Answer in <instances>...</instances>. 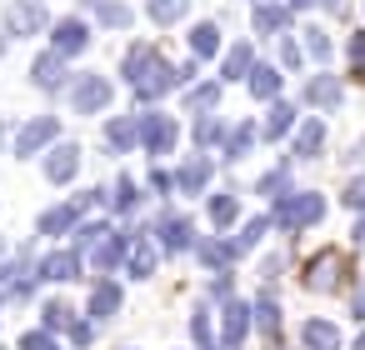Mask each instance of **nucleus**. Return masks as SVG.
I'll use <instances>...</instances> for the list:
<instances>
[{
  "label": "nucleus",
  "instance_id": "obj_1",
  "mask_svg": "<svg viewBox=\"0 0 365 350\" xmlns=\"http://www.w3.org/2000/svg\"><path fill=\"white\" fill-rule=\"evenodd\" d=\"M325 215V200L320 195H285L280 205H275V225L280 230H305V225H315Z\"/></svg>",
  "mask_w": 365,
  "mask_h": 350
},
{
  "label": "nucleus",
  "instance_id": "obj_2",
  "mask_svg": "<svg viewBox=\"0 0 365 350\" xmlns=\"http://www.w3.org/2000/svg\"><path fill=\"white\" fill-rule=\"evenodd\" d=\"M340 270H345V255H340V250H320V255L305 265V285L320 290V295H330V290L340 285Z\"/></svg>",
  "mask_w": 365,
  "mask_h": 350
},
{
  "label": "nucleus",
  "instance_id": "obj_3",
  "mask_svg": "<svg viewBox=\"0 0 365 350\" xmlns=\"http://www.w3.org/2000/svg\"><path fill=\"white\" fill-rule=\"evenodd\" d=\"M71 101H76V115H96V110L110 105V81L106 76H81L76 91H71Z\"/></svg>",
  "mask_w": 365,
  "mask_h": 350
},
{
  "label": "nucleus",
  "instance_id": "obj_4",
  "mask_svg": "<svg viewBox=\"0 0 365 350\" xmlns=\"http://www.w3.org/2000/svg\"><path fill=\"white\" fill-rule=\"evenodd\" d=\"M180 81H185V71H170V66H165V61L155 56V61H150V71H145V76L135 81V91H140L145 101H160V96H170V91H175Z\"/></svg>",
  "mask_w": 365,
  "mask_h": 350
},
{
  "label": "nucleus",
  "instance_id": "obj_5",
  "mask_svg": "<svg viewBox=\"0 0 365 350\" xmlns=\"http://www.w3.org/2000/svg\"><path fill=\"white\" fill-rule=\"evenodd\" d=\"M140 140H145L150 155H170V145H175V120H170V115H145Z\"/></svg>",
  "mask_w": 365,
  "mask_h": 350
},
{
  "label": "nucleus",
  "instance_id": "obj_6",
  "mask_svg": "<svg viewBox=\"0 0 365 350\" xmlns=\"http://www.w3.org/2000/svg\"><path fill=\"white\" fill-rule=\"evenodd\" d=\"M56 130H61V125H56V115H41V120H31V125L16 135V155H36L41 145H51V140H56Z\"/></svg>",
  "mask_w": 365,
  "mask_h": 350
},
{
  "label": "nucleus",
  "instance_id": "obj_7",
  "mask_svg": "<svg viewBox=\"0 0 365 350\" xmlns=\"http://www.w3.org/2000/svg\"><path fill=\"white\" fill-rule=\"evenodd\" d=\"M81 265H86V260H81V250H56V255H46V260L36 265V270H41L36 280H76V275H81Z\"/></svg>",
  "mask_w": 365,
  "mask_h": 350
},
{
  "label": "nucleus",
  "instance_id": "obj_8",
  "mask_svg": "<svg viewBox=\"0 0 365 350\" xmlns=\"http://www.w3.org/2000/svg\"><path fill=\"white\" fill-rule=\"evenodd\" d=\"M6 26H11V36H36L46 26V11L36 6V0H16V6L6 11Z\"/></svg>",
  "mask_w": 365,
  "mask_h": 350
},
{
  "label": "nucleus",
  "instance_id": "obj_9",
  "mask_svg": "<svg viewBox=\"0 0 365 350\" xmlns=\"http://www.w3.org/2000/svg\"><path fill=\"white\" fill-rule=\"evenodd\" d=\"M130 240H135V235H106V240L96 245V255H91L96 270H115L120 260H130Z\"/></svg>",
  "mask_w": 365,
  "mask_h": 350
},
{
  "label": "nucleus",
  "instance_id": "obj_10",
  "mask_svg": "<svg viewBox=\"0 0 365 350\" xmlns=\"http://www.w3.org/2000/svg\"><path fill=\"white\" fill-rule=\"evenodd\" d=\"M76 165H81V145H56L51 160H46V175H51L56 185H66V180L76 175Z\"/></svg>",
  "mask_w": 365,
  "mask_h": 350
},
{
  "label": "nucleus",
  "instance_id": "obj_11",
  "mask_svg": "<svg viewBox=\"0 0 365 350\" xmlns=\"http://www.w3.org/2000/svg\"><path fill=\"white\" fill-rule=\"evenodd\" d=\"M91 46V31L81 26V21H61L56 26V56H76V51H86Z\"/></svg>",
  "mask_w": 365,
  "mask_h": 350
},
{
  "label": "nucleus",
  "instance_id": "obj_12",
  "mask_svg": "<svg viewBox=\"0 0 365 350\" xmlns=\"http://www.w3.org/2000/svg\"><path fill=\"white\" fill-rule=\"evenodd\" d=\"M61 76H66V56H56V51L31 66V81H36L41 91H61Z\"/></svg>",
  "mask_w": 365,
  "mask_h": 350
},
{
  "label": "nucleus",
  "instance_id": "obj_13",
  "mask_svg": "<svg viewBox=\"0 0 365 350\" xmlns=\"http://www.w3.org/2000/svg\"><path fill=\"white\" fill-rule=\"evenodd\" d=\"M125 265H130V275H140V280H145V275H155V235H135V240H130V260H125Z\"/></svg>",
  "mask_w": 365,
  "mask_h": 350
},
{
  "label": "nucleus",
  "instance_id": "obj_14",
  "mask_svg": "<svg viewBox=\"0 0 365 350\" xmlns=\"http://www.w3.org/2000/svg\"><path fill=\"white\" fill-rule=\"evenodd\" d=\"M300 340H305V350H340V330L330 320H305Z\"/></svg>",
  "mask_w": 365,
  "mask_h": 350
},
{
  "label": "nucleus",
  "instance_id": "obj_15",
  "mask_svg": "<svg viewBox=\"0 0 365 350\" xmlns=\"http://www.w3.org/2000/svg\"><path fill=\"white\" fill-rule=\"evenodd\" d=\"M305 101L320 105V110H335V105H340V81H335V76H315V81L305 86Z\"/></svg>",
  "mask_w": 365,
  "mask_h": 350
},
{
  "label": "nucleus",
  "instance_id": "obj_16",
  "mask_svg": "<svg viewBox=\"0 0 365 350\" xmlns=\"http://www.w3.org/2000/svg\"><path fill=\"white\" fill-rule=\"evenodd\" d=\"M155 235H160L165 250H185V245H190V220H180V215H160Z\"/></svg>",
  "mask_w": 365,
  "mask_h": 350
},
{
  "label": "nucleus",
  "instance_id": "obj_17",
  "mask_svg": "<svg viewBox=\"0 0 365 350\" xmlns=\"http://www.w3.org/2000/svg\"><path fill=\"white\" fill-rule=\"evenodd\" d=\"M115 310H120V285L101 280V285L91 290V315H96V320H110Z\"/></svg>",
  "mask_w": 365,
  "mask_h": 350
},
{
  "label": "nucleus",
  "instance_id": "obj_18",
  "mask_svg": "<svg viewBox=\"0 0 365 350\" xmlns=\"http://www.w3.org/2000/svg\"><path fill=\"white\" fill-rule=\"evenodd\" d=\"M250 315H255V310H250V305H240V300H230V305H225V340H230V345H240V340L250 335Z\"/></svg>",
  "mask_w": 365,
  "mask_h": 350
},
{
  "label": "nucleus",
  "instance_id": "obj_19",
  "mask_svg": "<svg viewBox=\"0 0 365 350\" xmlns=\"http://www.w3.org/2000/svg\"><path fill=\"white\" fill-rule=\"evenodd\" d=\"M76 215H81V205H56V210H46V215H41V235H66V230L76 225Z\"/></svg>",
  "mask_w": 365,
  "mask_h": 350
},
{
  "label": "nucleus",
  "instance_id": "obj_20",
  "mask_svg": "<svg viewBox=\"0 0 365 350\" xmlns=\"http://www.w3.org/2000/svg\"><path fill=\"white\" fill-rule=\"evenodd\" d=\"M135 135H140V125H135L130 115H120V120H110V125H106L110 150H130V145H135Z\"/></svg>",
  "mask_w": 365,
  "mask_h": 350
},
{
  "label": "nucleus",
  "instance_id": "obj_21",
  "mask_svg": "<svg viewBox=\"0 0 365 350\" xmlns=\"http://www.w3.org/2000/svg\"><path fill=\"white\" fill-rule=\"evenodd\" d=\"M320 145H325V125H320V120H305V125H300V135H295V155H300V160H310Z\"/></svg>",
  "mask_w": 365,
  "mask_h": 350
},
{
  "label": "nucleus",
  "instance_id": "obj_22",
  "mask_svg": "<svg viewBox=\"0 0 365 350\" xmlns=\"http://www.w3.org/2000/svg\"><path fill=\"white\" fill-rule=\"evenodd\" d=\"M235 215H240V195H235V190H220V195L210 200V220H215V225L225 230V225H230Z\"/></svg>",
  "mask_w": 365,
  "mask_h": 350
},
{
  "label": "nucleus",
  "instance_id": "obj_23",
  "mask_svg": "<svg viewBox=\"0 0 365 350\" xmlns=\"http://www.w3.org/2000/svg\"><path fill=\"white\" fill-rule=\"evenodd\" d=\"M195 255H200L210 270H225V265H235V250H230V245H220V240H200V245H195Z\"/></svg>",
  "mask_w": 365,
  "mask_h": 350
},
{
  "label": "nucleus",
  "instance_id": "obj_24",
  "mask_svg": "<svg viewBox=\"0 0 365 350\" xmlns=\"http://www.w3.org/2000/svg\"><path fill=\"white\" fill-rule=\"evenodd\" d=\"M215 46H220V31H215V26H195V31H190V56H195V61L215 56Z\"/></svg>",
  "mask_w": 365,
  "mask_h": 350
},
{
  "label": "nucleus",
  "instance_id": "obj_25",
  "mask_svg": "<svg viewBox=\"0 0 365 350\" xmlns=\"http://www.w3.org/2000/svg\"><path fill=\"white\" fill-rule=\"evenodd\" d=\"M290 125H295V110L275 101V105H270V115H265V135H270V140H280V135H290Z\"/></svg>",
  "mask_w": 365,
  "mask_h": 350
},
{
  "label": "nucleus",
  "instance_id": "obj_26",
  "mask_svg": "<svg viewBox=\"0 0 365 350\" xmlns=\"http://www.w3.org/2000/svg\"><path fill=\"white\" fill-rule=\"evenodd\" d=\"M205 180H210V160H190V165L175 175V185H180V190H190V195H195V190H205Z\"/></svg>",
  "mask_w": 365,
  "mask_h": 350
},
{
  "label": "nucleus",
  "instance_id": "obj_27",
  "mask_svg": "<svg viewBox=\"0 0 365 350\" xmlns=\"http://www.w3.org/2000/svg\"><path fill=\"white\" fill-rule=\"evenodd\" d=\"M285 21H290V11H285V6H260V11H255V31H260V36L285 31Z\"/></svg>",
  "mask_w": 365,
  "mask_h": 350
},
{
  "label": "nucleus",
  "instance_id": "obj_28",
  "mask_svg": "<svg viewBox=\"0 0 365 350\" xmlns=\"http://www.w3.org/2000/svg\"><path fill=\"white\" fill-rule=\"evenodd\" d=\"M250 91H255L260 101H270V96L280 91V76H275V66H255V71H250Z\"/></svg>",
  "mask_w": 365,
  "mask_h": 350
},
{
  "label": "nucleus",
  "instance_id": "obj_29",
  "mask_svg": "<svg viewBox=\"0 0 365 350\" xmlns=\"http://www.w3.org/2000/svg\"><path fill=\"white\" fill-rule=\"evenodd\" d=\"M250 145H255V125H235V130L225 135V160H240Z\"/></svg>",
  "mask_w": 365,
  "mask_h": 350
},
{
  "label": "nucleus",
  "instance_id": "obj_30",
  "mask_svg": "<svg viewBox=\"0 0 365 350\" xmlns=\"http://www.w3.org/2000/svg\"><path fill=\"white\" fill-rule=\"evenodd\" d=\"M185 6H190V0H150V21L155 26H170V21L185 16Z\"/></svg>",
  "mask_w": 365,
  "mask_h": 350
},
{
  "label": "nucleus",
  "instance_id": "obj_31",
  "mask_svg": "<svg viewBox=\"0 0 365 350\" xmlns=\"http://www.w3.org/2000/svg\"><path fill=\"white\" fill-rule=\"evenodd\" d=\"M265 230H270V220H250V225H245V230H240V235L230 240V250H235V255H245V250H255Z\"/></svg>",
  "mask_w": 365,
  "mask_h": 350
},
{
  "label": "nucleus",
  "instance_id": "obj_32",
  "mask_svg": "<svg viewBox=\"0 0 365 350\" xmlns=\"http://www.w3.org/2000/svg\"><path fill=\"white\" fill-rule=\"evenodd\" d=\"M255 325H260L265 335H275V330H280V305H275L270 295H260V300H255Z\"/></svg>",
  "mask_w": 365,
  "mask_h": 350
},
{
  "label": "nucleus",
  "instance_id": "obj_33",
  "mask_svg": "<svg viewBox=\"0 0 365 350\" xmlns=\"http://www.w3.org/2000/svg\"><path fill=\"white\" fill-rule=\"evenodd\" d=\"M150 61H155V51H150V46H135V51L125 56V81H140V76L150 71Z\"/></svg>",
  "mask_w": 365,
  "mask_h": 350
},
{
  "label": "nucleus",
  "instance_id": "obj_34",
  "mask_svg": "<svg viewBox=\"0 0 365 350\" xmlns=\"http://www.w3.org/2000/svg\"><path fill=\"white\" fill-rule=\"evenodd\" d=\"M255 66H250V46H235L230 56H225V81H240V76H250Z\"/></svg>",
  "mask_w": 365,
  "mask_h": 350
},
{
  "label": "nucleus",
  "instance_id": "obj_35",
  "mask_svg": "<svg viewBox=\"0 0 365 350\" xmlns=\"http://www.w3.org/2000/svg\"><path fill=\"white\" fill-rule=\"evenodd\" d=\"M285 185H290V175H285V165H280V170H270V175L260 180V195H270V200H285Z\"/></svg>",
  "mask_w": 365,
  "mask_h": 350
},
{
  "label": "nucleus",
  "instance_id": "obj_36",
  "mask_svg": "<svg viewBox=\"0 0 365 350\" xmlns=\"http://www.w3.org/2000/svg\"><path fill=\"white\" fill-rule=\"evenodd\" d=\"M96 6H101V21L106 26H130V11L120 6V0H96Z\"/></svg>",
  "mask_w": 365,
  "mask_h": 350
},
{
  "label": "nucleus",
  "instance_id": "obj_37",
  "mask_svg": "<svg viewBox=\"0 0 365 350\" xmlns=\"http://www.w3.org/2000/svg\"><path fill=\"white\" fill-rule=\"evenodd\" d=\"M215 101H220V86H200V91H190V110H215Z\"/></svg>",
  "mask_w": 365,
  "mask_h": 350
},
{
  "label": "nucleus",
  "instance_id": "obj_38",
  "mask_svg": "<svg viewBox=\"0 0 365 350\" xmlns=\"http://www.w3.org/2000/svg\"><path fill=\"white\" fill-rule=\"evenodd\" d=\"M106 235H110V230H106L101 220H91V225H81V230H76V250H81V245H101Z\"/></svg>",
  "mask_w": 365,
  "mask_h": 350
},
{
  "label": "nucleus",
  "instance_id": "obj_39",
  "mask_svg": "<svg viewBox=\"0 0 365 350\" xmlns=\"http://www.w3.org/2000/svg\"><path fill=\"white\" fill-rule=\"evenodd\" d=\"M110 200H115V210H135V200H140V195H135V180H120Z\"/></svg>",
  "mask_w": 365,
  "mask_h": 350
},
{
  "label": "nucleus",
  "instance_id": "obj_40",
  "mask_svg": "<svg viewBox=\"0 0 365 350\" xmlns=\"http://www.w3.org/2000/svg\"><path fill=\"white\" fill-rule=\"evenodd\" d=\"M215 135H220V120H215V115H200V125H195V145H210Z\"/></svg>",
  "mask_w": 365,
  "mask_h": 350
},
{
  "label": "nucleus",
  "instance_id": "obj_41",
  "mask_svg": "<svg viewBox=\"0 0 365 350\" xmlns=\"http://www.w3.org/2000/svg\"><path fill=\"white\" fill-rule=\"evenodd\" d=\"M46 325H66V330H71V325H76L71 305H61V300H56V305H46Z\"/></svg>",
  "mask_w": 365,
  "mask_h": 350
},
{
  "label": "nucleus",
  "instance_id": "obj_42",
  "mask_svg": "<svg viewBox=\"0 0 365 350\" xmlns=\"http://www.w3.org/2000/svg\"><path fill=\"white\" fill-rule=\"evenodd\" d=\"M345 205H350V210H365V175H355V180L345 185Z\"/></svg>",
  "mask_w": 365,
  "mask_h": 350
},
{
  "label": "nucleus",
  "instance_id": "obj_43",
  "mask_svg": "<svg viewBox=\"0 0 365 350\" xmlns=\"http://www.w3.org/2000/svg\"><path fill=\"white\" fill-rule=\"evenodd\" d=\"M350 61H355V81H365V36H350Z\"/></svg>",
  "mask_w": 365,
  "mask_h": 350
},
{
  "label": "nucleus",
  "instance_id": "obj_44",
  "mask_svg": "<svg viewBox=\"0 0 365 350\" xmlns=\"http://www.w3.org/2000/svg\"><path fill=\"white\" fill-rule=\"evenodd\" d=\"M21 350H61V345H56V340H51L46 330H31V335L21 340Z\"/></svg>",
  "mask_w": 365,
  "mask_h": 350
},
{
  "label": "nucleus",
  "instance_id": "obj_45",
  "mask_svg": "<svg viewBox=\"0 0 365 350\" xmlns=\"http://www.w3.org/2000/svg\"><path fill=\"white\" fill-rule=\"evenodd\" d=\"M190 330H195V340H200V345L210 350V315H205V310H195V320H190Z\"/></svg>",
  "mask_w": 365,
  "mask_h": 350
},
{
  "label": "nucleus",
  "instance_id": "obj_46",
  "mask_svg": "<svg viewBox=\"0 0 365 350\" xmlns=\"http://www.w3.org/2000/svg\"><path fill=\"white\" fill-rule=\"evenodd\" d=\"M305 46H310V56H315V61H325V56H330V41H325V36H315V31L305 36Z\"/></svg>",
  "mask_w": 365,
  "mask_h": 350
},
{
  "label": "nucleus",
  "instance_id": "obj_47",
  "mask_svg": "<svg viewBox=\"0 0 365 350\" xmlns=\"http://www.w3.org/2000/svg\"><path fill=\"white\" fill-rule=\"evenodd\" d=\"M71 340H76V345H91L96 330H91V325H71Z\"/></svg>",
  "mask_w": 365,
  "mask_h": 350
},
{
  "label": "nucleus",
  "instance_id": "obj_48",
  "mask_svg": "<svg viewBox=\"0 0 365 350\" xmlns=\"http://www.w3.org/2000/svg\"><path fill=\"white\" fill-rule=\"evenodd\" d=\"M16 275H21L16 265H0V295H6V290H11V280H16Z\"/></svg>",
  "mask_w": 365,
  "mask_h": 350
},
{
  "label": "nucleus",
  "instance_id": "obj_49",
  "mask_svg": "<svg viewBox=\"0 0 365 350\" xmlns=\"http://www.w3.org/2000/svg\"><path fill=\"white\" fill-rule=\"evenodd\" d=\"M355 315H360V320H365V285H360V290H355Z\"/></svg>",
  "mask_w": 365,
  "mask_h": 350
},
{
  "label": "nucleus",
  "instance_id": "obj_50",
  "mask_svg": "<svg viewBox=\"0 0 365 350\" xmlns=\"http://www.w3.org/2000/svg\"><path fill=\"white\" fill-rule=\"evenodd\" d=\"M355 245H365V220H360V225H355Z\"/></svg>",
  "mask_w": 365,
  "mask_h": 350
},
{
  "label": "nucleus",
  "instance_id": "obj_51",
  "mask_svg": "<svg viewBox=\"0 0 365 350\" xmlns=\"http://www.w3.org/2000/svg\"><path fill=\"white\" fill-rule=\"evenodd\" d=\"M290 6H295V11H305V6H310V0H290Z\"/></svg>",
  "mask_w": 365,
  "mask_h": 350
},
{
  "label": "nucleus",
  "instance_id": "obj_52",
  "mask_svg": "<svg viewBox=\"0 0 365 350\" xmlns=\"http://www.w3.org/2000/svg\"><path fill=\"white\" fill-rule=\"evenodd\" d=\"M355 350H365V335H360V340H355Z\"/></svg>",
  "mask_w": 365,
  "mask_h": 350
},
{
  "label": "nucleus",
  "instance_id": "obj_53",
  "mask_svg": "<svg viewBox=\"0 0 365 350\" xmlns=\"http://www.w3.org/2000/svg\"><path fill=\"white\" fill-rule=\"evenodd\" d=\"M260 6H270V0H260Z\"/></svg>",
  "mask_w": 365,
  "mask_h": 350
},
{
  "label": "nucleus",
  "instance_id": "obj_54",
  "mask_svg": "<svg viewBox=\"0 0 365 350\" xmlns=\"http://www.w3.org/2000/svg\"><path fill=\"white\" fill-rule=\"evenodd\" d=\"M0 135H6V130H0Z\"/></svg>",
  "mask_w": 365,
  "mask_h": 350
},
{
  "label": "nucleus",
  "instance_id": "obj_55",
  "mask_svg": "<svg viewBox=\"0 0 365 350\" xmlns=\"http://www.w3.org/2000/svg\"><path fill=\"white\" fill-rule=\"evenodd\" d=\"M210 350H215V345H210Z\"/></svg>",
  "mask_w": 365,
  "mask_h": 350
}]
</instances>
